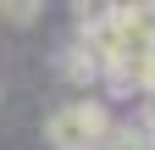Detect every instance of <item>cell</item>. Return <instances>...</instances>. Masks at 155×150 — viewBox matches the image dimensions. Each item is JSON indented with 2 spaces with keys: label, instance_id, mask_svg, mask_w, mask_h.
<instances>
[{
  "label": "cell",
  "instance_id": "3",
  "mask_svg": "<svg viewBox=\"0 0 155 150\" xmlns=\"http://www.w3.org/2000/svg\"><path fill=\"white\" fill-rule=\"evenodd\" d=\"M50 0H0V22L6 28H33L39 17H45Z\"/></svg>",
  "mask_w": 155,
  "mask_h": 150
},
{
  "label": "cell",
  "instance_id": "2",
  "mask_svg": "<svg viewBox=\"0 0 155 150\" xmlns=\"http://www.w3.org/2000/svg\"><path fill=\"white\" fill-rule=\"evenodd\" d=\"M61 72H67L72 84H100V78H105V67L94 61V50L78 39V33H72V45L61 50Z\"/></svg>",
  "mask_w": 155,
  "mask_h": 150
},
{
  "label": "cell",
  "instance_id": "4",
  "mask_svg": "<svg viewBox=\"0 0 155 150\" xmlns=\"http://www.w3.org/2000/svg\"><path fill=\"white\" fill-rule=\"evenodd\" d=\"M139 122H144V134L155 139V89H150V95H139Z\"/></svg>",
  "mask_w": 155,
  "mask_h": 150
},
{
  "label": "cell",
  "instance_id": "1",
  "mask_svg": "<svg viewBox=\"0 0 155 150\" xmlns=\"http://www.w3.org/2000/svg\"><path fill=\"white\" fill-rule=\"evenodd\" d=\"M111 128H116L111 106L94 100V95H83V100H67L61 111H55V117L45 122V134H50L55 150H100Z\"/></svg>",
  "mask_w": 155,
  "mask_h": 150
}]
</instances>
